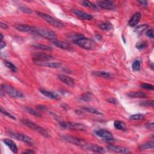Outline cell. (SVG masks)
I'll return each mask as SVG.
<instances>
[{"mask_svg":"<svg viewBox=\"0 0 154 154\" xmlns=\"http://www.w3.org/2000/svg\"><path fill=\"white\" fill-rule=\"evenodd\" d=\"M107 148L109 151H111L115 153H128L131 152L129 149L126 147H123L122 146H116L113 145H110L107 146Z\"/></svg>","mask_w":154,"mask_h":154,"instance_id":"cell-11","label":"cell"},{"mask_svg":"<svg viewBox=\"0 0 154 154\" xmlns=\"http://www.w3.org/2000/svg\"><path fill=\"white\" fill-rule=\"evenodd\" d=\"M95 134L98 136V137L103 139L104 140L106 139H112V134L109 132L108 131L104 129H98L94 132Z\"/></svg>","mask_w":154,"mask_h":154,"instance_id":"cell-14","label":"cell"},{"mask_svg":"<svg viewBox=\"0 0 154 154\" xmlns=\"http://www.w3.org/2000/svg\"><path fill=\"white\" fill-rule=\"evenodd\" d=\"M39 92L42 93L43 95H44L45 96H46V98H50L51 99H60V96H59L58 94H57L56 93H54V92H51L50 91H48L46 90H43V89H40L39 90Z\"/></svg>","mask_w":154,"mask_h":154,"instance_id":"cell-20","label":"cell"},{"mask_svg":"<svg viewBox=\"0 0 154 154\" xmlns=\"http://www.w3.org/2000/svg\"><path fill=\"white\" fill-rule=\"evenodd\" d=\"M0 35H1V41H2L3 40V34H0Z\"/></svg>","mask_w":154,"mask_h":154,"instance_id":"cell-49","label":"cell"},{"mask_svg":"<svg viewBox=\"0 0 154 154\" xmlns=\"http://www.w3.org/2000/svg\"><path fill=\"white\" fill-rule=\"evenodd\" d=\"M93 75L98 76V77H100V78H110L111 76V74L109 72H106V71H104V70H99V71H96V72H93Z\"/></svg>","mask_w":154,"mask_h":154,"instance_id":"cell-22","label":"cell"},{"mask_svg":"<svg viewBox=\"0 0 154 154\" xmlns=\"http://www.w3.org/2000/svg\"><path fill=\"white\" fill-rule=\"evenodd\" d=\"M82 4L85 7H88V8L92 9L93 10H98V5H95V4L92 3H91L90 1H82Z\"/></svg>","mask_w":154,"mask_h":154,"instance_id":"cell-31","label":"cell"},{"mask_svg":"<svg viewBox=\"0 0 154 154\" xmlns=\"http://www.w3.org/2000/svg\"><path fill=\"white\" fill-rule=\"evenodd\" d=\"M99 27L102 29L104 31H110L111 29L112 28V26L111 25V23L108 22H100L98 24Z\"/></svg>","mask_w":154,"mask_h":154,"instance_id":"cell-25","label":"cell"},{"mask_svg":"<svg viewBox=\"0 0 154 154\" xmlns=\"http://www.w3.org/2000/svg\"><path fill=\"white\" fill-rule=\"evenodd\" d=\"M129 118L133 121H142L145 119V116L143 114H135L130 116Z\"/></svg>","mask_w":154,"mask_h":154,"instance_id":"cell-32","label":"cell"},{"mask_svg":"<svg viewBox=\"0 0 154 154\" xmlns=\"http://www.w3.org/2000/svg\"><path fill=\"white\" fill-rule=\"evenodd\" d=\"M87 150H90L91 151H93L94 152L97 153H104L105 152V149L103 147H100L97 145H88L87 148Z\"/></svg>","mask_w":154,"mask_h":154,"instance_id":"cell-24","label":"cell"},{"mask_svg":"<svg viewBox=\"0 0 154 154\" xmlns=\"http://www.w3.org/2000/svg\"><path fill=\"white\" fill-rule=\"evenodd\" d=\"M1 88L4 92L7 93L9 95L14 98L19 99L22 98L24 96L22 93H21L19 90H16L13 87L7 84H3L1 85Z\"/></svg>","mask_w":154,"mask_h":154,"instance_id":"cell-7","label":"cell"},{"mask_svg":"<svg viewBox=\"0 0 154 154\" xmlns=\"http://www.w3.org/2000/svg\"><path fill=\"white\" fill-rule=\"evenodd\" d=\"M33 46L34 48L39 49L40 50H43V51H52V48L51 46L44 45V44H35L33 45Z\"/></svg>","mask_w":154,"mask_h":154,"instance_id":"cell-26","label":"cell"},{"mask_svg":"<svg viewBox=\"0 0 154 154\" xmlns=\"http://www.w3.org/2000/svg\"><path fill=\"white\" fill-rule=\"evenodd\" d=\"M35 64L38 65L40 66H44V67H47L50 68H54V69H57L60 68L62 64L58 62H51L50 61H46V62H34Z\"/></svg>","mask_w":154,"mask_h":154,"instance_id":"cell-12","label":"cell"},{"mask_svg":"<svg viewBox=\"0 0 154 154\" xmlns=\"http://www.w3.org/2000/svg\"><path fill=\"white\" fill-rule=\"evenodd\" d=\"M62 139L64 141H66L70 143H72L73 145H76V146L85 148V149H87L88 146L87 142L86 140H84V139H80L78 137H74V136L65 135L63 136Z\"/></svg>","mask_w":154,"mask_h":154,"instance_id":"cell-4","label":"cell"},{"mask_svg":"<svg viewBox=\"0 0 154 154\" xmlns=\"http://www.w3.org/2000/svg\"><path fill=\"white\" fill-rule=\"evenodd\" d=\"M141 68V62L139 60H135L132 64V69L134 72H137L140 70Z\"/></svg>","mask_w":154,"mask_h":154,"instance_id":"cell-35","label":"cell"},{"mask_svg":"<svg viewBox=\"0 0 154 154\" xmlns=\"http://www.w3.org/2000/svg\"><path fill=\"white\" fill-rule=\"evenodd\" d=\"M21 122L23 125H25L28 128L31 129L32 130H33V131L40 134L41 135H43L44 137L46 138L50 137V135L48 133V131H47L45 129H44L42 127L39 126L35 123H34L28 119H23L21 121Z\"/></svg>","mask_w":154,"mask_h":154,"instance_id":"cell-2","label":"cell"},{"mask_svg":"<svg viewBox=\"0 0 154 154\" xmlns=\"http://www.w3.org/2000/svg\"><path fill=\"white\" fill-rule=\"evenodd\" d=\"M140 105L142 106H145V107H153V100H146V101H143L140 104Z\"/></svg>","mask_w":154,"mask_h":154,"instance_id":"cell-37","label":"cell"},{"mask_svg":"<svg viewBox=\"0 0 154 154\" xmlns=\"http://www.w3.org/2000/svg\"><path fill=\"white\" fill-rule=\"evenodd\" d=\"M146 35L148 37L153 39L154 37V32H153V29H147L146 32Z\"/></svg>","mask_w":154,"mask_h":154,"instance_id":"cell-40","label":"cell"},{"mask_svg":"<svg viewBox=\"0 0 154 154\" xmlns=\"http://www.w3.org/2000/svg\"><path fill=\"white\" fill-rule=\"evenodd\" d=\"M39 106H37V108L39 110H44V109H46V108L45 107V106L43 105H38Z\"/></svg>","mask_w":154,"mask_h":154,"instance_id":"cell-48","label":"cell"},{"mask_svg":"<svg viewBox=\"0 0 154 154\" xmlns=\"http://www.w3.org/2000/svg\"><path fill=\"white\" fill-rule=\"evenodd\" d=\"M141 15L140 12L135 13L131 17V18L130 19L128 22V25L130 27H134L135 25H137L141 19Z\"/></svg>","mask_w":154,"mask_h":154,"instance_id":"cell-19","label":"cell"},{"mask_svg":"<svg viewBox=\"0 0 154 154\" xmlns=\"http://www.w3.org/2000/svg\"><path fill=\"white\" fill-rule=\"evenodd\" d=\"M139 149L140 151H144L146 149H153V140L149 141H147L145 142L144 143H142L139 145Z\"/></svg>","mask_w":154,"mask_h":154,"instance_id":"cell-23","label":"cell"},{"mask_svg":"<svg viewBox=\"0 0 154 154\" xmlns=\"http://www.w3.org/2000/svg\"><path fill=\"white\" fill-rule=\"evenodd\" d=\"M25 110L27 112H28V113L33 115V116H34L35 117H38V118L39 117V118L42 117V115L40 114V113L39 111L35 110H34V109H33V108H31L30 107H25Z\"/></svg>","mask_w":154,"mask_h":154,"instance_id":"cell-29","label":"cell"},{"mask_svg":"<svg viewBox=\"0 0 154 154\" xmlns=\"http://www.w3.org/2000/svg\"><path fill=\"white\" fill-rule=\"evenodd\" d=\"M60 126L64 129H68L74 131H84L86 126L84 124L72 122H62L60 123Z\"/></svg>","mask_w":154,"mask_h":154,"instance_id":"cell-5","label":"cell"},{"mask_svg":"<svg viewBox=\"0 0 154 154\" xmlns=\"http://www.w3.org/2000/svg\"><path fill=\"white\" fill-rule=\"evenodd\" d=\"M52 44L54 45H55L56 47L58 48L65 50H68V51H72V48L71 47V46L64 42H62V41L60 40H52Z\"/></svg>","mask_w":154,"mask_h":154,"instance_id":"cell-17","label":"cell"},{"mask_svg":"<svg viewBox=\"0 0 154 154\" xmlns=\"http://www.w3.org/2000/svg\"><path fill=\"white\" fill-rule=\"evenodd\" d=\"M138 3L140 4L141 6L143 7H146L147 6V3L146 1H139Z\"/></svg>","mask_w":154,"mask_h":154,"instance_id":"cell-43","label":"cell"},{"mask_svg":"<svg viewBox=\"0 0 154 154\" xmlns=\"http://www.w3.org/2000/svg\"><path fill=\"white\" fill-rule=\"evenodd\" d=\"M58 78L63 82V83L65 84L66 86L70 87H74L75 86L74 80L72 78H70L69 76H67L64 74H59L58 75Z\"/></svg>","mask_w":154,"mask_h":154,"instance_id":"cell-10","label":"cell"},{"mask_svg":"<svg viewBox=\"0 0 154 154\" xmlns=\"http://www.w3.org/2000/svg\"><path fill=\"white\" fill-rule=\"evenodd\" d=\"M107 101L109 103L114 104V105H117V104H119V101H118V100L116 98H108L107 99Z\"/></svg>","mask_w":154,"mask_h":154,"instance_id":"cell-41","label":"cell"},{"mask_svg":"<svg viewBox=\"0 0 154 154\" xmlns=\"http://www.w3.org/2000/svg\"><path fill=\"white\" fill-rule=\"evenodd\" d=\"M148 27H149V25L147 24H142L137 26L135 28V32H136L138 34H141V33H143L145 29H146Z\"/></svg>","mask_w":154,"mask_h":154,"instance_id":"cell-33","label":"cell"},{"mask_svg":"<svg viewBox=\"0 0 154 154\" xmlns=\"http://www.w3.org/2000/svg\"><path fill=\"white\" fill-rule=\"evenodd\" d=\"M9 134L11 137H12L13 138L17 140L22 141L23 142V143H25L28 145H31L33 143V139L25 134L19 133H14V132H10Z\"/></svg>","mask_w":154,"mask_h":154,"instance_id":"cell-8","label":"cell"},{"mask_svg":"<svg viewBox=\"0 0 154 154\" xmlns=\"http://www.w3.org/2000/svg\"><path fill=\"white\" fill-rule=\"evenodd\" d=\"M15 28L17 31L21 32H25V33H34L35 31V27L29 26L24 24H17L15 25Z\"/></svg>","mask_w":154,"mask_h":154,"instance_id":"cell-13","label":"cell"},{"mask_svg":"<svg viewBox=\"0 0 154 154\" xmlns=\"http://www.w3.org/2000/svg\"><path fill=\"white\" fill-rule=\"evenodd\" d=\"M80 99L83 100L84 102H89L92 99V94L90 92H86L81 94Z\"/></svg>","mask_w":154,"mask_h":154,"instance_id":"cell-30","label":"cell"},{"mask_svg":"<svg viewBox=\"0 0 154 154\" xmlns=\"http://www.w3.org/2000/svg\"><path fill=\"white\" fill-rule=\"evenodd\" d=\"M0 45H1V49L3 50L4 48H5V46H6V44L5 42H4L3 40L1 41V43H0Z\"/></svg>","mask_w":154,"mask_h":154,"instance_id":"cell-47","label":"cell"},{"mask_svg":"<svg viewBox=\"0 0 154 154\" xmlns=\"http://www.w3.org/2000/svg\"><path fill=\"white\" fill-rule=\"evenodd\" d=\"M3 142L5 145L7 146L10 148V149L12 151V152H13L15 153H17L18 149H17V147L16 146V143L13 140H10L9 139H4L3 140Z\"/></svg>","mask_w":154,"mask_h":154,"instance_id":"cell-18","label":"cell"},{"mask_svg":"<svg viewBox=\"0 0 154 154\" xmlns=\"http://www.w3.org/2000/svg\"><path fill=\"white\" fill-rule=\"evenodd\" d=\"M72 12L78 16L80 19L82 20H92L93 18V16L92 15L87 13L84 11H82L78 10H73Z\"/></svg>","mask_w":154,"mask_h":154,"instance_id":"cell-15","label":"cell"},{"mask_svg":"<svg viewBox=\"0 0 154 154\" xmlns=\"http://www.w3.org/2000/svg\"><path fill=\"white\" fill-rule=\"evenodd\" d=\"M36 14L40 17H41V18L43 19L45 21L49 23L50 24H51V25L54 26L56 28H63L64 27V23H63L60 21L56 19L55 18H54V17L51 16L50 15H49L48 14L42 13V12H39V11H36Z\"/></svg>","mask_w":154,"mask_h":154,"instance_id":"cell-3","label":"cell"},{"mask_svg":"<svg viewBox=\"0 0 154 154\" xmlns=\"http://www.w3.org/2000/svg\"><path fill=\"white\" fill-rule=\"evenodd\" d=\"M21 10L23 11H24V12H26V13H32V11L30 9H28L27 7H22Z\"/></svg>","mask_w":154,"mask_h":154,"instance_id":"cell-44","label":"cell"},{"mask_svg":"<svg viewBox=\"0 0 154 154\" xmlns=\"http://www.w3.org/2000/svg\"><path fill=\"white\" fill-rule=\"evenodd\" d=\"M35 152L33 150H31V149H29V150H26L25 151H23L22 152V153H29V154H30V153H34Z\"/></svg>","mask_w":154,"mask_h":154,"instance_id":"cell-46","label":"cell"},{"mask_svg":"<svg viewBox=\"0 0 154 154\" xmlns=\"http://www.w3.org/2000/svg\"><path fill=\"white\" fill-rule=\"evenodd\" d=\"M81 110L84 112H90V113H92V114H96V115H103V114L101 112H100L99 111H98V110L95 109V108H92V107H83L81 108Z\"/></svg>","mask_w":154,"mask_h":154,"instance_id":"cell-27","label":"cell"},{"mask_svg":"<svg viewBox=\"0 0 154 154\" xmlns=\"http://www.w3.org/2000/svg\"><path fill=\"white\" fill-rule=\"evenodd\" d=\"M34 33L37 34V35H40V37L46 39L54 40L56 39V33L54 31L46 28L35 27Z\"/></svg>","mask_w":154,"mask_h":154,"instance_id":"cell-6","label":"cell"},{"mask_svg":"<svg viewBox=\"0 0 154 154\" xmlns=\"http://www.w3.org/2000/svg\"><path fill=\"white\" fill-rule=\"evenodd\" d=\"M1 112L2 114H3L4 115L6 116H7L8 117L10 118V119H13V120H15V119H16V117H15L13 115L11 114L10 113H9V112H8L6 110H4L3 108H1Z\"/></svg>","mask_w":154,"mask_h":154,"instance_id":"cell-38","label":"cell"},{"mask_svg":"<svg viewBox=\"0 0 154 154\" xmlns=\"http://www.w3.org/2000/svg\"><path fill=\"white\" fill-rule=\"evenodd\" d=\"M98 6L106 10H113L115 9V5L111 1H100L98 2Z\"/></svg>","mask_w":154,"mask_h":154,"instance_id":"cell-16","label":"cell"},{"mask_svg":"<svg viewBox=\"0 0 154 154\" xmlns=\"http://www.w3.org/2000/svg\"><path fill=\"white\" fill-rule=\"evenodd\" d=\"M147 47V42L146 41H140L136 44V48L139 50H142L146 48Z\"/></svg>","mask_w":154,"mask_h":154,"instance_id":"cell-36","label":"cell"},{"mask_svg":"<svg viewBox=\"0 0 154 154\" xmlns=\"http://www.w3.org/2000/svg\"><path fill=\"white\" fill-rule=\"evenodd\" d=\"M4 64L5 66L12 71L13 72H16L17 71V68L16 67V66H15V65L12 63H11V62H8V61H4Z\"/></svg>","mask_w":154,"mask_h":154,"instance_id":"cell-34","label":"cell"},{"mask_svg":"<svg viewBox=\"0 0 154 154\" xmlns=\"http://www.w3.org/2000/svg\"><path fill=\"white\" fill-rule=\"evenodd\" d=\"M114 127L118 130H121V131H125L126 130L125 124L119 121H116L114 122Z\"/></svg>","mask_w":154,"mask_h":154,"instance_id":"cell-28","label":"cell"},{"mask_svg":"<svg viewBox=\"0 0 154 154\" xmlns=\"http://www.w3.org/2000/svg\"><path fill=\"white\" fill-rule=\"evenodd\" d=\"M145 127L148 129H152H152H153V128H154V123L153 122L147 123Z\"/></svg>","mask_w":154,"mask_h":154,"instance_id":"cell-42","label":"cell"},{"mask_svg":"<svg viewBox=\"0 0 154 154\" xmlns=\"http://www.w3.org/2000/svg\"><path fill=\"white\" fill-rule=\"evenodd\" d=\"M127 95L129 98H145L147 97V94L141 92H130L127 94Z\"/></svg>","mask_w":154,"mask_h":154,"instance_id":"cell-21","label":"cell"},{"mask_svg":"<svg viewBox=\"0 0 154 154\" xmlns=\"http://www.w3.org/2000/svg\"><path fill=\"white\" fill-rule=\"evenodd\" d=\"M32 57L34 62L50 61L53 58L52 56L44 52H35L33 54Z\"/></svg>","mask_w":154,"mask_h":154,"instance_id":"cell-9","label":"cell"},{"mask_svg":"<svg viewBox=\"0 0 154 154\" xmlns=\"http://www.w3.org/2000/svg\"><path fill=\"white\" fill-rule=\"evenodd\" d=\"M73 42L75 45L80 46L81 48L87 50H93L96 46L95 43L92 40L83 37H80L73 40Z\"/></svg>","mask_w":154,"mask_h":154,"instance_id":"cell-1","label":"cell"},{"mask_svg":"<svg viewBox=\"0 0 154 154\" xmlns=\"http://www.w3.org/2000/svg\"><path fill=\"white\" fill-rule=\"evenodd\" d=\"M141 87L145 88V89L149 90H153V86L150 84H147V83H143L141 85Z\"/></svg>","mask_w":154,"mask_h":154,"instance_id":"cell-39","label":"cell"},{"mask_svg":"<svg viewBox=\"0 0 154 154\" xmlns=\"http://www.w3.org/2000/svg\"><path fill=\"white\" fill-rule=\"evenodd\" d=\"M0 27H1V28L2 29H8L9 27L7 26V24H5V23L1 22H0Z\"/></svg>","mask_w":154,"mask_h":154,"instance_id":"cell-45","label":"cell"}]
</instances>
